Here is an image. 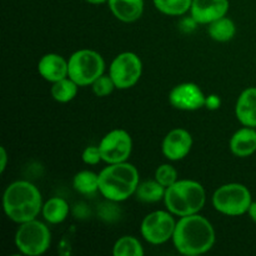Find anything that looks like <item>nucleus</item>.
I'll use <instances>...</instances> for the list:
<instances>
[{
  "mask_svg": "<svg viewBox=\"0 0 256 256\" xmlns=\"http://www.w3.org/2000/svg\"><path fill=\"white\" fill-rule=\"evenodd\" d=\"M208 34L215 42H229L236 34V26L230 18L222 16L210 22L209 28H208Z\"/></svg>",
  "mask_w": 256,
  "mask_h": 256,
  "instance_id": "obj_19",
  "label": "nucleus"
},
{
  "mask_svg": "<svg viewBox=\"0 0 256 256\" xmlns=\"http://www.w3.org/2000/svg\"><path fill=\"white\" fill-rule=\"evenodd\" d=\"M175 226L176 222L169 210H156L148 214L142 219L140 232L149 244L162 245L172 239Z\"/></svg>",
  "mask_w": 256,
  "mask_h": 256,
  "instance_id": "obj_8",
  "label": "nucleus"
},
{
  "mask_svg": "<svg viewBox=\"0 0 256 256\" xmlns=\"http://www.w3.org/2000/svg\"><path fill=\"white\" fill-rule=\"evenodd\" d=\"M139 182L138 169L128 162L109 164L99 172V192L109 202L129 199L135 194Z\"/></svg>",
  "mask_w": 256,
  "mask_h": 256,
  "instance_id": "obj_3",
  "label": "nucleus"
},
{
  "mask_svg": "<svg viewBox=\"0 0 256 256\" xmlns=\"http://www.w3.org/2000/svg\"><path fill=\"white\" fill-rule=\"evenodd\" d=\"M72 188L79 194L90 196L99 192V174H95L90 170H82L75 174L72 179Z\"/></svg>",
  "mask_w": 256,
  "mask_h": 256,
  "instance_id": "obj_21",
  "label": "nucleus"
},
{
  "mask_svg": "<svg viewBox=\"0 0 256 256\" xmlns=\"http://www.w3.org/2000/svg\"><path fill=\"white\" fill-rule=\"evenodd\" d=\"M42 214L49 224H60L69 215V204L62 198H52L42 205Z\"/></svg>",
  "mask_w": 256,
  "mask_h": 256,
  "instance_id": "obj_18",
  "label": "nucleus"
},
{
  "mask_svg": "<svg viewBox=\"0 0 256 256\" xmlns=\"http://www.w3.org/2000/svg\"><path fill=\"white\" fill-rule=\"evenodd\" d=\"M102 162L106 164H118L129 159L132 152V140L128 132L114 129L108 132L99 144Z\"/></svg>",
  "mask_w": 256,
  "mask_h": 256,
  "instance_id": "obj_10",
  "label": "nucleus"
},
{
  "mask_svg": "<svg viewBox=\"0 0 256 256\" xmlns=\"http://www.w3.org/2000/svg\"><path fill=\"white\" fill-rule=\"evenodd\" d=\"M38 72L46 82H56L69 76V62L62 55L50 52L39 60Z\"/></svg>",
  "mask_w": 256,
  "mask_h": 256,
  "instance_id": "obj_14",
  "label": "nucleus"
},
{
  "mask_svg": "<svg viewBox=\"0 0 256 256\" xmlns=\"http://www.w3.org/2000/svg\"><path fill=\"white\" fill-rule=\"evenodd\" d=\"M160 12L170 16H180L190 12L192 0H152Z\"/></svg>",
  "mask_w": 256,
  "mask_h": 256,
  "instance_id": "obj_24",
  "label": "nucleus"
},
{
  "mask_svg": "<svg viewBox=\"0 0 256 256\" xmlns=\"http://www.w3.org/2000/svg\"><path fill=\"white\" fill-rule=\"evenodd\" d=\"M42 198L34 184L25 180L12 182L2 196L4 212L18 224L36 219L42 210Z\"/></svg>",
  "mask_w": 256,
  "mask_h": 256,
  "instance_id": "obj_2",
  "label": "nucleus"
},
{
  "mask_svg": "<svg viewBox=\"0 0 256 256\" xmlns=\"http://www.w3.org/2000/svg\"><path fill=\"white\" fill-rule=\"evenodd\" d=\"M165 190L166 188L162 186L156 180H146V182H139L138 189L135 192L136 199L146 204L158 202L165 196Z\"/></svg>",
  "mask_w": 256,
  "mask_h": 256,
  "instance_id": "obj_20",
  "label": "nucleus"
},
{
  "mask_svg": "<svg viewBox=\"0 0 256 256\" xmlns=\"http://www.w3.org/2000/svg\"><path fill=\"white\" fill-rule=\"evenodd\" d=\"M252 192L245 185L230 182L215 190L212 205L220 214L228 216H240L246 214L252 205Z\"/></svg>",
  "mask_w": 256,
  "mask_h": 256,
  "instance_id": "obj_5",
  "label": "nucleus"
},
{
  "mask_svg": "<svg viewBox=\"0 0 256 256\" xmlns=\"http://www.w3.org/2000/svg\"><path fill=\"white\" fill-rule=\"evenodd\" d=\"M229 0H192L190 14L196 24H208L226 16Z\"/></svg>",
  "mask_w": 256,
  "mask_h": 256,
  "instance_id": "obj_13",
  "label": "nucleus"
},
{
  "mask_svg": "<svg viewBox=\"0 0 256 256\" xmlns=\"http://www.w3.org/2000/svg\"><path fill=\"white\" fill-rule=\"evenodd\" d=\"M220 105H222V100H220V98L216 94L209 95V96H206V99H205V106L209 110L219 109Z\"/></svg>",
  "mask_w": 256,
  "mask_h": 256,
  "instance_id": "obj_28",
  "label": "nucleus"
},
{
  "mask_svg": "<svg viewBox=\"0 0 256 256\" xmlns=\"http://www.w3.org/2000/svg\"><path fill=\"white\" fill-rule=\"evenodd\" d=\"M50 242L52 234L49 228L36 219L20 224L15 232V245L24 255H42L49 249Z\"/></svg>",
  "mask_w": 256,
  "mask_h": 256,
  "instance_id": "obj_7",
  "label": "nucleus"
},
{
  "mask_svg": "<svg viewBox=\"0 0 256 256\" xmlns=\"http://www.w3.org/2000/svg\"><path fill=\"white\" fill-rule=\"evenodd\" d=\"M230 150L235 156L248 158L256 152V129L244 126L238 130L229 142Z\"/></svg>",
  "mask_w": 256,
  "mask_h": 256,
  "instance_id": "obj_16",
  "label": "nucleus"
},
{
  "mask_svg": "<svg viewBox=\"0 0 256 256\" xmlns=\"http://www.w3.org/2000/svg\"><path fill=\"white\" fill-rule=\"evenodd\" d=\"M248 214H249L250 219H252L254 222H256V202H252L249 210H248Z\"/></svg>",
  "mask_w": 256,
  "mask_h": 256,
  "instance_id": "obj_30",
  "label": "nucleus"
},
{
  "mask_svg": "<svg viewBox=\"0 0 256 256\" xmlns=\"http://www.w3.org/2000/svg\"><path fill=\"white\" fill-rule=\"evenodd\" d=\"M92 88L94 94L99 98L108 96V95H110L112 92H114V89H116L112 76H110V75H104V74H102V76L98 78V79L92 82Z\"/></svg>",
  "mask_w": 256,
  "mask_h": 256,
  "instance_id": "obj_26",
  "label": "nucleus"
},
{
  "mask_svg": "<svg viewBox=\"0 0 256 256\" xmlns=\"http://www.w3.org/2000/svg\"><path fill=\"white\" fill-rule=\"evenodd\" d=\"M112 15L122 22H134L144 12V0H109Z\"/></svg>",
  "mask_w": 256,
  "mask_h": 256,
  "instance_id": "obj_17",
  "label": "nucleus"
},
{
  "mask_svg": "<svg viewBox=\"0 0 256 256\" xmlns=\"http://www.w3.org/2000/svg\"><path fill=\"white\" fill-rule=\"evenodd\" d=\"M114 256H144L145 252L142 242L134 236H122L116 240L112 248Z\"/></svg>",
  "mask_w": 256,
  "mask_h": 256,
  "instance_id": "obj_23",
  "label": "nucleus"
},
{
  "mask_svg": "<svg viewBox=\"0 0 256 256\" xmlns=\"http://www.w3.org/2000/svg\"><path fill=\"white\" fill-rule=\"evenodd\" d=\"M8 164V152L5 150L4 146L0 148V172H5V168H6Z\"/></svg>",
  "mask_w": 256,
  "mask_h": 256,
  "instance_id": "obj_29",
  "label": "nucleus"
},
{
  "mask_svg": "<svg viewBox=\"0 0 256 256\" xmlns=\"http://www.w3.org/2000/svg\"><path fill=\"white\" fill-rule=\"evenodd\" d=\"M172 244L178 252L198 256L209 252L215 244V230L206 218L199 214L182 216L175 226Z\"/></svg>",
  "mask_w": 256,
  "mask_h": 256,
  "instance_id": "obj_1",
  "label": "nucleus"
},
{
  "mask_svg": "<svg viewBox=\"0 0 256 256\" xmlns=\"http://www.w3.org/2000/svg\"><path fill=\"white\" fill-rule=\"evenodd\" d=\"M88 2L89 4H94V5H100V4H104V2H108L109 0H85Z\"/></svg>",
  "mask_w": 256,
  "mask_h": 256,
  "instance_id": "obj_31",
  "label": "nucleus"
},
{
  "mask_svg": "<svg viewBox=\"0 0 256 256\" xmlns=\"http://www.w3.org/2000/svg\"><path fill=\"white\" fill-rule=\"evenodd\" d=\"M206 202L204 186L195 180H178L165 190L166 209L176 216L199 214Z\"/></svg>",
  "mask_w": 256,
  "mask_h": 256,
  "instance_id": "obj_4",
  "label": "nucleus"
},
{
  "mask_svg": "<svg viewBox=\"0 0 256 256\" xmlns=\"http://www.w3.org/2000/svg\"><path fill=\"white\" fill-rule=\"evenodd\" d=\"M235 115L244 126L256 128V88L245 89L238 98Z\"/></svg>",
  "mask_w": 256,
  "mask_h": 256,
  "instance_id": "obj_15",
  "label": "nucleus"
},
{
  "mask_svg": "<svg viewBox=\"0 0 256 256\" xmlns=\"http://www.w3.org/2000/svg\"><path fill=\"white\" fill-rule=\"evenodd\" d=\"M142 74V62L135 52H122L112 60L110 65L109 75L116 89H130L139 82Z\"/></svg>",
  "mask_w": 256,
  "mask_h": 256,
  "instance_id": "obj_9",
  "label": "nucleus"
},
{
  "mask_svg": "<svg viewBox=\"0 0 256 256\" xmlns=\"http://www.w3.org/2000/svg\"><path fill=\"white\" fill-rule=\"evenodd\" d=\"M192 148V136L185 129H172L162 140V150L164 156L170 162L182 160Z\"/></svg>",
  "mask_w": 256,
  "mask_h": 256,
  "instance_id": "obj_12",
  "label": "nucleus"
},
{
  "mask_svg": "<svg viewBox=\"0 0 256 256\" xmlns=\"http://www.w3.org/2000/svg\"><path fill=\"white\" fill-rule=\"evenodd\" d=\"M69 78L79 86L92 85L95 80L104 74L105 62L102 55L95 50L82 49L75 52L68 60Z\"/></svg>",
  "mask_w": 256,
  "mask_h": 256,
  "instance_id": "obj_6",
  "label": "nucleus"
},
{
  "mask_svg": "<svg viewBox=\"0 0 256 256\" xmlns=\"http://www.w3.org/2000/svg\"><path fill=\"white\" fill-rule=\"evenodd\" d=\"M205 94L194 82H182L172 89L169 102L172 108L184 112H194L205 106Z\"/></svg>",
  "mask_w": 256,
  "mask_h": 256,
  "instance_id": "obj_11",
  "label": "nucleus"
},
{
  "mask_svg": "<svg viewBox=\"0 0 256 256\" xmlns=\"http://www.w3.org/2000/svg\"><path fill=\"white\" fill-rule=\"evenodd\" d=\"M82 159L85 164L88 165H96L102 162V154H100V149H99V145L98 146H88L85 148V150L82 152Z\"/></svg>",
  "mask_w": 256,
  "mask_h": 256,
  "instance_id": "obj_27",
  "label": "nucleus"
},
{
  "mask_svg": "<svg viewBox=\"0 0 256 256\" xmlns=\"http://www.w3.org/2000/svg\"><path fill=\"white\" fill-rule=\"evenodd\" d=\"M155 180L159 182L162 186L168 188L178 182V172L172 165L162 164L155 170Z\"/></svg>",
  "mask_w": 256,
  "mask_h": 256,
  "instance_id": "obj_25",
  "label": "nucleus"
},
{
  "mask_svg": "<svg viewBox=\"0 0 256 256\" xmlns=\"http://www.w3.org/2000/svg\"><path fill=\"white\" fill-rule=\"evenodd\" d=\"M78 88H79V85L68 76L59 80V82H52L50 92H52V96L54 98V100H56L58 102H69L76 96Z\"/></svg>",
  "mask_w": 256,
  "mask_h": 256,
  "instance_id": "obj_22",
  "label": "nucleus"
}]
</instances>
